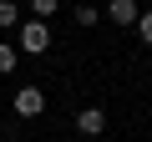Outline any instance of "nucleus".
<instances>
[{"instance_id":"nucleus-5","label":"nucleus","mask_w":152,"mask_h":142,"mask_svg":"<svg viewBox=\"0 0 152 142\" xmlns=\"http://www.w3.org/2000/svg\"><path fill=\"white\" fill-rule=\"evenodd\" d=\"M20 20V10H15V0H0V31H10Z\"/></svg>"},{"instance_id":"nucleus-1","label":"nucleus","mask_w":152,"mask_h":142,"mask_svg":"<svg viewBox=\"0 0 152 142\" xmlns=\"http://www.w3.org/2000/svg\"><path fill=\"white\" fill-rule=\"evenodd\" d=\"M20 46H26L31 56H41V51L51 46V31H46V20H31V26H20Z\"/></svg>"},{"instance_id":"nucleus-4","label":"nucleus","mask_w":152,"mask_h":142,"mask_svg":"<svg viewBox=\"0 0 152 142\" xmlns=\"http://www.w3.org/2000/svg\"><path fill=\"white\" fill-rule=\"evenodd\" d=\"M107 15H112L117 26H137L142 10H137V0H107Z\"/></svg>"},{"instance_id":"nucleus-2","label":"nucleus","mask_w":152,"mask_h":142,"mask_svg":"<svg viewBox=\"0 0 152 142\" xmlns=\"http://www.w3.org/2000/svg\"><path fill=\"white\" fill-rule=\"evenodd\" d=\"M15 112H20V117H41V112H46V91H41V86H20V91H15Z\"/></svg>"},{"instance_id":"nucleus-9","label":"nucleus","mask_w":152,"mask_h":142,"mask_svg":"<svg viewBox=\"0 0 152 142\" xmlns=\"http://www.w3.org/2000/svg\"><path fill=\"white\" fill-rule=\"evenodd\" d=\"M102 20V10H91V5H81V10H76V26H96Z\"/></svg>"},{"instance_id":"nucleus-6","label":"nucleus","mask_w":152,"mask_h":142,"mask_svg":"<svg viewBox=\"0 0 152 142\" xmlns=\"http://www.w3.org/2000/svg\"><path fill=\"white\" fill-rule=\"evenodd\" d=\"M10 71H15V46L0 41V76H10Z\"/></svg>"},{"instance_id":"nucleus-7","label":"nucleus","mask_w":152,"mask_h":142,"mask_svg":"<svg viewBox=\"0 0 152 142\" xmlns=\"http://www.w3.org/2000/svg\"><path fill=\"white\" fill-rule=\"evenodd\" d=\"M26 5L36 10V20H46V15H56V5H61V0H26Z\"/></svg>"},{"instance_id":"nucleus-3","label":"nucleus","mask_w":152,"mask_h":142,"mask_svg":"<svg viewBox=\"0 0 152 142\" xmlns=\"http://www.w3.org/2000/svg\"><path fill=\"white\" fill-rule=\"evenodd\" d=\"M76 127H81L86 137H102V127H107V112H102V107H81V112H76Z\"/></svg>"},{"instance_id":"nucleus-8","label":"nucleus","mask_w":152,"mask_h":142,"mask_svg":"<svg viewBox=\"0 0 152 142\" xmlns=\"http://www.w3.org/2000/svg\"><path fill=\"white\" fill-rule=\"evenodd\" d=\"M137 36L152 46V10H142V15H137Z\"/></svg>"}]
</instances>
